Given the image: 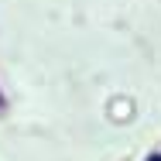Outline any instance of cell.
Here are the masks:
<instances>
[{"label":"cell","mask_w":161,"mask_h":161,"mask_svg":"<svg viewBox=\"0 0 161 161\" xmlns=\"http://www.w3.org/2000/svg\"><path fill=\"white\" fill-rule=\"evenodd\" d=\"M3 106H7V99H3V89H0V110H3Z\"/></svg>","instance_id":"obj_2"},{"label":"cell","mask_w":161,"mask_h":161,"mask_svg":"<svg viewBox=\"0 0 161 161\" xmlns=\"http://www.w3.org/2000/svg\"><path fill=\"white\" fill-rule=\"evenodd\" d=\"M144 161H161V154H147V158H144Z\"/></svg>","instance_id":"obj_1"}]
</instances>
